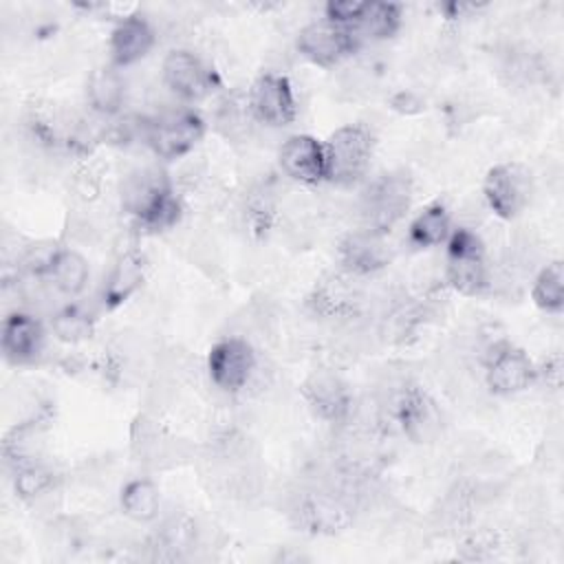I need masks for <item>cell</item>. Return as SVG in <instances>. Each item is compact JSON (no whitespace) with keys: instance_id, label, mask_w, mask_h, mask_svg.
I'll return each mask as SVG.
<instances>
[{"instance_id":"cell-1","label":"cell","mask_w":564,"mask_h":564,"mask_svg":"<svg viewBox=\"0 0 564 564\" xmlns=\"http://www.w3.org/2000/svg\"><path fill=\"white\" fill-rule=\"evenodd\" d=\"M123 207L137 218V223L152 231H163L176 225L181 216V203L172 194L167 174L159 167H143L123 181Z\"/></svg>"},{"instance_id":"cell-2","label":"cell","mask_w":564,"mask_h":564,"mask_svg":"<svg viewBox=\"0 0 564 564\" xmlns=\"http://www.w3.org/2000/svg\"><path fill=\"white\" fill-rule=\"evenodd\" d=\"M445 275L454 291L476 297L489 286L485 245L471 229H454L447 238Z\"/></svg>"},{"instance_id":"cell-3","label":"cell","mask_w":564,"mask_h":564,"mask_svg":"<svg viewBox=\"0 0 564 564\" xmlns=\"http://www.w3.org/2000/svg\"><path fill=\"white\" fill-rule=\"evenodd\" d=\"M326 150V181L335 185H352L357 183L370 163L372 154V137L359 123H348L337 128L328 141Z\"/></svg>"},{"instance_id":"cell-4","label":"cell","mask_w":564,"mask_h":564,"mask_svg":"<svg viewBox=\"0 0 564 564\" xmlns=\"http://www.w3.org/2000/svg\"><path fill=\"white\" fill-rule=\"evenodd\" d=\"M412 183L401 172H390L377 176L361 194L359 212L364 220V229L386 234L394 223L401 220L405 209L410 207Z\"/></svg>"},{"instance_id":"cell-5","label":"cell","mask_w":564,"mask_h":564,"mask_svg":"<svg viewBox=\"0 0 564 564\" xmlns=\"http://www.w3.org/2000/svg\"><path fill=\"white\" fill-rule=\"evenodd\" d=\"M205 123L198 112L178 108V110H165L150 119L143 128L145 143L150 150L165 161H174L185 156L194 145L203 139Z\"/></svg>"},{"instance_id":"cell-6","label":"cell","mask_w":564,"mask_h":564,"mask_svg":"<svg viewBox=\"0 0 564 564\" xmlns=\"http://www.w3.org/2000/svg\"><path fill=\"white\" fill-rule=\"evenodd\" d=\"M291 516L308 533L335 535L352 524V505L333 489H311L297 496Z\"/></svg>"},{"instance_id":"cell-7","label":"cell","mask_w":564,"mask_h":564,"mask_svg":"<svg viewBox=\"0 0 564 564\" xmlns=\"http://www.w3.org/2000/svg\"><path fill=\"white\" fill-rule=\"evenodd\" d=\"M533 181L524 165L500 163L494 165L482 183V194L489 209L505 220L516 218L531 200Z\"/></svg>"},{"instance_id":"cell-8","label":"cell","mask_w":564,"mask_h":564,"mask_svg":"<svg viewBox=\"0 0 564 564\" xmlns=\"http://www.w3.org/2000/svg\"><path fill=\"white\" fill-rule=\"evenodd\" d=\"M297 51L302 57L317 66H335L346 55L355 53L359 46V40L355 37L352 29L335 24L330 20H319L306 24L297 35Z\"/></svg>"},{"instance_id":"cell-9","label":"cell","mask_w":564,"mask_h":564,"mask_svg":"<svg viewBox=\"0 0 564 564\" xmlns=\"http://www.w3.org/2000/svg\"><path fill=\"white\" fill-rule=\"evenodd\" d=\"M538 377L529 355L511 344H496L485 361V381L494 394L509 397L527 390Z\"/></svg>"},{"instance_id":"cell-10","label":"cell","mask_w":564,"mask_h":564,"mask_svg":"<svg viewBox=\"0 0 564 564\" xmlns=\"http://www.w3.org/2000/svg\"><path fill=\"white\" fill-rule=\"evenodd\" d=\"M207 370L214 381L225 392L242 390L253 370H256V355L247 339L240 337H225L212 346L207 357Z\"/></svg>"},{"instance_id":"cell-11","label":"cell","mask_w":564,"mask_h":564,"mask_svg":"<svg viewBox=\"0 0 564 564\" xmlns=\"http://www.w3.org/2000/svg\"><path fill=\"white\" fill-rule=\"evenodd\" d=\"M249 110L264 126H289L295 119V97L289 79L278 73H262L251 84Z\"/></svg>"},{"instance_id":"cell-12","label":"cell","mask_w":564,"mask_h":564,"mask_svg":"<svg viewBox=\"0 0 564 564\" xmlns=\"http://www.w3.org/2000/svg\"><path fill=\"white\" fill-rule=\"evenodd\" d=\"M163 82L181 99L196 101L212 90L214 75L200 62V57L178 48L167 53V57L163 59Z\"/></svg>"},{"instance_id":"cell-13","label":"cell","mask_w":564,"mask_h":564,"mask_svg":"<svg viewBox=\"0 0 564 564\" xmlns=\"http://www.w3.org/2000/svg\"><path fill=\"white\" fill-rule=\"evenodd\" d=\"M280 167L286 176L304 185L326 181V150L311 134H293L280 148Z\"/></svg>"},{"instance_id":"cell-14","label":"cell","mask_w":564,"mask_h":564,"mask_svg":"<svg viewBox=\"0 0 564 564\" xmlns=\"http://www.w3.org/2000/svg\"><path fill=\"white\" fill-rule=\"evenodd\" d=\"M394 419L414 443H427L441 432V412L436 403L419 388H405L394 401Z\"/></svg>"},{"instance_id":"cell-15","label":"cell","mask_w":564,"mask_h":564,"mask_svg":"<svg viewBox=\"0 0 564 564\" xmlns=\"http://www.w3.org/2000/svg\"><path fill=\"white\" fill-rule=\"evenodd\" d=\"M2 355L13 366H24L37 359L44 346L42 324L24 311H13L2 322L0 335Z\"/></svg>"},{"instance_id":"cell-16","label":"cell","mask_w":564,"mask_h":564,"mask_svg":"<svg viewBox=\"0 0 564 564\" xmlns=\"http://www.w3.org/2000/svg\"><path fill=\"white\" fill-rule=\"evenodd\" d=\"M386 234L357 229L348 234L339 245V260L352 275H366L383 269L390 260V249L383 238Z\"/></svg>"},{"instance_id":"cell-17","label":"cell","mask_w":564,"mask_h":564,"mask_svg":"<svg viewBox=\"0 0 564 564\" xmlns=\"http://www.w3.org/2000/svg\"><path fill=\"white\" fill-rule=\"evenodd\" d=\"M304 397L313 412L330 423H341L352 412V397L346 383L330 372H315L304 383Z\"/></svg>"},{"instance_id":"cell-18","label":"cell","mask_w":564,"mask_h":564,"mask_svg":"<svg viewBox=\"0 0 564 564\" xmlns=\"http://www.w3.org/2000/svg\"><path fill=\"white\" fill-rule=\"evenodd\" d=\"M154 29L141 15L123 18L110 33V57L115 66H130L143 59L154 46Z\"/></svg>"},{"instance_id":"cell-19","label":"cell","mask_w":564,"mask_h":564,"mask_svg":"<svg viewBox=\"0 0 564 564\" xmlns=\"http://www.w3.org/2000/svg\"><path fill=\"white\" fill-rule=\"evenodd\" d=\"M48 282L64 295H77L88 284V262L86 258L75 249H55V253L48 260V267L44 271Z\"/></svg>"},{"instance_id":"cell-20","label":"cell","mask_w":564,"mask_h":564,"mask_svg":"<svg viewBox=\"0 0 564 564\" xmlns=\"http://www.w3.org/2000/svg\"><path fill=\"white\" fill-rule=\"evenodd\" d=\"M143 258L137 251H126L110 269L104 284V304L115 308L123 304L143 282Z\"/></svg>"},{"instance_id":"cell-21","label":"cell","mask_w":564,"mask_h":564,"mask_svg":"<svg viewBox=\"0 0 564 564\" xmlns=\"http://www.w3.org/2000/svg\"><path fill=\"white\" fill-rule=\"evenodd\" d=\"M449 212L443 203H430L423 207L416 218L410 223L408 240L414 249H430L445 242L452 234Z\"/></svg>"},{"instance_id":"cell-22","label":"cell","mask_w":564,"mask_h":564,"mask_svg":"<svg viewBox=\"0 0 564 564\" xmlns=\"http://www.w3.org/2000/svg\"><path fill=\"white\" fill-rule=\"evenodd\" d=\"M359 300V291L355 289L352 280L346 275H330L322 280L315 286V293L311 297V304L319 315L333 317V315H344L355 308Z\"/></svg>"},{"instance_id":"cell-23","label":"cell","mask_w":564,"mask_h":564,"mask_svg":"<svg viewBox=\"0 0 564 564\" xmlns=\"http://www.w3.org/2000/svg\"><path fill=\"white\" fill-rule=\"evenodd\" d=\"M401 26V4L366 2L359 20L352 24L357 40H388Z\"/></svg>"},{"instance_id":"cell-24","label":"cell","mask_w":564,"mask_h":564,"mask_svg":"<svg viewBox=\"0 0 564 564\" xmlns=\"http://www.w3.org/2000/svg\"><path fill=\"white\" fill-rule=\"evenodd\" d=\"M86 97L95 112L106 117L117 115L126 99V86L121 75L112 68H97L88 79Z\"/></svg>"},{"instance_id":"cell-25","label":"cell","mask_w":564,"mask_h":564,"mask_svg":"<svg viewBox=\"0 0 564 564\" xmlns=\"http://www.w3.org/2000/svg\"><path fill=\"white\" fill-rule=\"evenodd\" d=\"M161 496L150 478H134L121 489V509L137 522H150L159 516Z\"/></svg>"},{"instance_id":"cell-26","label":"cell","mask_w":564,"mask_h":564,"mask_svg":"<svg viewBox=\"0 0 564 564\" xmlns=\"http://www.w3.org/2000/svg\"><path fill=\"white\" fill-rule=\"evenodd\" d=\"M531 297L538 308L560 313L564 306V267L560 260L544 264L531 286Z\"/></svg>"},{"instance_id":"cell-27","label":"cell","mask_w":564,"mask_h":564,"mask_svg":"<svg viewBox=\"0 0 564 564\" xmlns=\"http://www.w3.org/2000/svg\"><path fill=\"white\" fill-rule=\"evenodd\" d=\"M53 482H55L53 471L46 465L37 463L35 458L15 465L13 487H15V494L24 500H31V498H37V496L46 494L48 489H53Z\"/></svg>"},{"instance_id":"cell-28","label":"cell","mask_w":564,"mask_h":564,"mask_svg":"<svg viewBox=\"0 0 564 564\" xmlns=\"http://www.w3.org/2000/svg\"><path fill=\"white\" fill-rule=\"evenodd\" d=\"M51 326H53V333L57 335V339L68 341V344H77L93 335V317H90V313H86L79 306L59 308L53 315Z\"/></svg>"},{"instance_id":"cell-29","label":"cell","mask_w":564,"mask_h":564,"mask_svg":"<svg viewBox=\"0 0 564 564\" xmlns=\"http://www.w3.org/2000/svg\"><path fill=\"white\" fill-rule=\"evenodd\" d=\"M498 549V542H496V535L487 533V531H480L476 535H469L463 546H460V557L463 560H489L494 557Z\"/></svg>"},{"instance_id":"cell-30","label":"cell","mask_w":564,"mask_h":564,"mask_svg":"<svg viewBox=\"0 0 564 564\" xmlns=\"http://www.w3.org/2000/svg\"><path fill=\"white\" fill-rule=\"evenodd\" d=\"M364 7H366V2H357V0H337V2L333 0L326 4L324 11H326V20L352 29V24L359 20Z\"/></svg>"},{"instance_id":"cell-31","label":"cell","mask_w":564,"mask_h":564,"mask_svg":"<svg viewBox=\"0 0 564 564\" xmlns=\"http://www.w3.org/2000/svg\"><path fill=\"white\" fill-rule=\"evenodd\" d=\"M538 375H542L551 388H560V383H562V359H560V355H553L551 359H546L542 370H538Z\"/></svg>"}]
</instances>
